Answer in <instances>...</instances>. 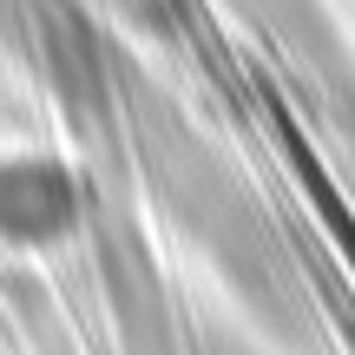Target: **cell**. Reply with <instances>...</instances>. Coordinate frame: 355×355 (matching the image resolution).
Listing matches in <instances>:
<instances>
[{"instance_id": "obj_1", "label": "cell", "mask_w": 355, "mask_h": 355, "mask_svg": "<svg viewBox=\"0 0 355 355\" xmlns=\"http://www.w3.org/2000/svg\"><path fill=\"white\" fill-rule=\"evenodd\" d=\"M79 224V184L53 158H7L0 165V237L46 250Z\"/></svg>"}]
</instances>
